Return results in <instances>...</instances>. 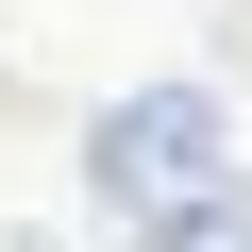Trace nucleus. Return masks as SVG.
I'll list each match as a JSON object with an SVG mask.
<instances>
[{"mask_svg": "<svg viewBox=\"0 0 252 252\" xmlns=\"http://www.w3.org/2000/svg\"><path fill=\"white\" fill-rule=\"evenodd\" d=\"M84 168H101L118 219H152V235H168L185 202L235 185V118H219V84H135V101L101 118V152H84Z\"/></svg>", "mask_w": 252, "mask_h": 252, "instance_id": "1", "label": "nucleus"}]
</instances>
